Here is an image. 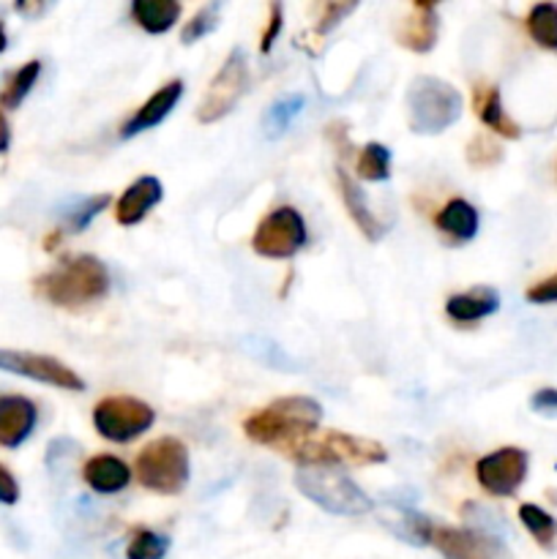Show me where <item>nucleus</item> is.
<instances>
[{
    "label": "nucleus",
    "instance_id": "nucleus-1",
    "mask_svg": "<svg viewBox=\"0 0 557 559\" xmlns=\"http://www.w3.org/2000/svg\"><path fill=\"white\" fill-rule=\"evenodd\" d=\"M322 420V407L309 396H284L257 409L244 420V431L257 445H271L276 451L295 445Z\"/></svg>",
    "mask_w": 557,
    "mask_h": 559
},
{
    "label": "nucleus",
    "instance_id": "nucleus-2",
    "mask_svg": "<svg viewBox=\"0 0 557 559\" xmlns=\"http://www.w3.org/2000/svg\"><path fill=\"white\" fill-rule=\"evenodd\" d=\"M36 295L58 309H82L96 300L107 298L109 293V273L96 257L82 254L69 257L58 267L38 276Z\"/></svg>",
    "mask_w": 557,
    "mask_h": 559
},
{
    "label": "nucleus",
    "instance_id": "nucleus-3",
    "mask_svg": "<svg viewBox=\"0 0 557 559\" xmlns=\"http://www.w3.org/2000/svg\"><path fill=\"white\" fill-rule=\"evenodd\" d=\"M284 456L300 467H371L386 464L388 451L377 440L344 435V431H311L295 445L284 448Z\"/></svg>",
    "mask_w": 557,
    "mask_h": 559
},
{
    "label": "nucleus",
    "instance_id": "nucleus-4",
    "mask_svg": "<svg viewBox=\"0 0 557 559\" xmlns=\"http://www.w3.org/2000/svg\"><path fill=\"white\" fill-rule=\"evenodd\" d=\"M295 489L331 516H366L375 511L369 495L336 467H300Z\"/></svg>",
    "mask_w": 557,
    "mask_h": 559
},
{
    "label": "nucleus",
    "instance_id": "nucleus-5",
    "mask_svg": "<svg viewBox=\"0 0 557 559\" xmlns=\"http://www.w3.org/2000/svg\"><path fill=\"white\" fill-rule=\"evenodd\" d=\"M462 93L440 76L420 74L407 87V123L415 134H442L462 118Z\"/></svg>",
    "mask_w": 557,
    "mask_h": 559
},
{
    "label": "nucleus",
    "instance_id": "nucleus-6",
    "mask_svg": "<svg viewBox=\"0 0 557 559\" xmlns=\"http://www.w3.org/2000/svg\"><path fill=\"white\" fill-rule=\"evenodd\" d=\"M189 451L175 437H162V440L151 442L137 456V480L153 495H180L189 484Z\"/></svg>",
    "mask_w": 557,
    "mask_h": 559
},
{
    "label": "nucleus",
    "instance_id": "nucleus-7",
    "mask_svg": "<svg viewBox=\"0 0 557 559\" xmlns=\"http://www.w3.org/2000/svg\"><path fill=\"white\" fill-rule=\"evenodd\" d=\"M246 87H249V60H246L244 49H233L208 85L205 96H202L200 107H197V120L200 123H216V120L227 118L235 109V104L244 98Z\"/></svg>",
    "mask_w": 557,
    "mask_h": 559
},
{
    "label": "nucleus",
    "instance_id": "nucleus-8",
    "mask_svg": "<svg viewBox=\"0 0 557 559\" xmlns=\"http://www.w3.org/2000/svg\"><path fill=\"white\" fill-rule=\"evenodd\" d=\"M153 420H156V413L134 396H109L93 409V426H96L98 435L109 442H118V445L145 435Z\"/></svg>",
    "mask_w": 557,
    "mask_h": 559
},
{
    "label": "nucleus",
    "instance_id": "nucleus-9",
    "mask_svg": "<svg viewBox=\"0 0 557 559\" xmlns=\"http://www.w3.org/2000/svg\"><path fill=\"white\" fill-rule=\"evenodd\" d=\"M306 246V224L295 207H276L251 235V249L265 260H289Z\"/></svg>",
    "mask_w": 557,
    "mask_h": 559
},
{
    "label": "nucleus",
    "instance_id": "nucleus-10",
    "mask_svg": "<svg viewBox=\"0 0 557 559\" xmlns=\"http://www.w3.org/2000/svg\"><path fill=\"white\" fill-rule=\"evenodd\" d=\"M530 456L522 448H500L475 462V478L491 497H513L528 478Z\"/></svg>",
    "mask_w": 557,
    "mask_h": 559
},
{
    "label": "nucleus",
    "instance_id": "nucleus-11",
    "mask_svg": "<svg viewBox=\"0 0 557 559\" xmlns=\"http://www.w3.org/2000/svg\"><path fill=\"white\" fill-rule=\"evenodd\" d=\"M0 371L27 377V380L60 388V391H85V380L71 366L60 364L58 358H49V355L22 353V349H0Z\"/></svg>",
    "mask_w": 557,
    "mask_h": 559
},
{
    "label": "nucleus",
    "instance_id": "nucleus-12",
    "mask_svg": "<svg viewBox=\"0 0 557 559\" xmlns=\"http://www.w3.org/2000/svg\"><path fill=\"white\" fill-rule=\"evenodd\" d=\"M429 546H435L442 559H511L506 546H502V540L481 527L462 530L435 524Z\"/></svg>",
    "mask_w": 557,
    "mask_h": 559
},
{
    "label": "nucleus",
    "instance_id": "nucleus-13",
    "mask_svg": "<svg viewBox=\"0 0 557 559\" xmlns=\"http://www.w3.org/2000/svg\"><path fill=\"white\" fill-rule=\"evenodd\" d=\"M38 424V409L31 399L16 393H0V448L14 451Z\"/></svg>",
    "mask_w": 557,
    "mask_h": 559
},
{
    "label": "nucleus",
    "instance_id": "nucleus-14",
    "mask_svg": "<svg viewBox=\"0 0 557 559\" xmlns=\"http://www.w3.org/2000/svg\"><path fill=\"white\" fill-rule=\"evenodd\" d=\"M440 36V16H437V5L431 3H413L410 14L399 22L396 41L410 52H431Z\"/></svg>",
    "mask_w": 557,
    "mask_h": 559
},
{
    "label": "nucleus",
    "instance_id": "nucleus-15",
    "mask_svg": "<svg viewBox=\"0 0 557 559\" xmlns=\"http://www.w3.org/2000/svg\"><path fill=\"white\" fill-rule=\"evenodd\" d=\"M180 96H183V82L180 80H169L167 85L158 87V91L131 115V120H126L123 129H120V140H131V136L142 134V131L156 129V126L173 112L175 104L180 102Z\"/></svg>",
    "mask_w": 557,
    "mask_h": 559
},
{
    "label": "nucleus",
    "instance_id": "nucleus-16",
    "mask_svg": "<svg viewBox=\"0 0 557 559\" xmlns=\"http://www.w3.org/2000/svg\"><path fill=\"white\" fill-rule=\"evenodd\" d=\"M162 180L153 178V175H142V178H137L134 183L120 194L118 205H115V222H118L120 227H134V224H140L142 218L162 202Z\"/></svg>",
    "mask_w": 557,
    "mask_h": 559
},
{
    "label": "nucleus",
    "instance_id": "nucleus-17",
    "mask_svg": "<svg viewBox=\"0 0 557 559\" xmlns=\"http://www.w3.org/2000/svg\"><path fill=\"white\" fill-rule=\"evenodd\" d=\"M336 186H339V194H342V205L347 207V213H349V218L355 222V227L364 233L366 240L377 243V240L386 235L388 227L375 216V213H371V207L366 205V197H364V191H360V186L355 183L353 175L344 173L342 167H336Z\"/></svg>",
    "mask_w": 557,
    "mask_h": 559
},
{
    "label": "nucleus",
    "instance_id": "nucleus-18",
    "mask_svg": "<svg viewBox=\"0 0 557 559\" xmlns=\"http://www.w3.org/2000/svg\"><path fill=\"white\" fill-rule=\"evenodd\" d=\"M82 480L96 495H118L131 484V469L112 453H96L82 467Z\"/></svg>",
    "mask_w": 557,
    "mask_h": 559
},
{
    "label": "nucleus",
    "instance_id": "nucleus-19",
    "mask_svg": "<svg viewBox=\"0 0 557 559\" xmlns=\"http://www.w3.org/2000/svg\"><path fill=\"white\" fill-rule=\"evenodd\" d=\"M473 109L481 118V123L495 131L497 136H506V140H519L522 136L519 123H513L506 109H502L500 91L495 85H489V82L473 85Z\"/></svg>",
    "mask_w": 557,
    "mask_h": 559
},
{
    "label": "nucleus",
    "instance_id": "nucleus-20",
    "mask_svg": "<svg viewBox=\"0 0 557 559\" xmlns=\"http://www.w3.org/2000/svg\"><path fill=\"white\" fill-rule=\"evenodd\" d=\"M435 224L453 243H467V240L478 235V211L467 200H462V197H453V200H448L437 211Z\"/></svg>",
    "mask_w": 557,
    "mask_h": 559
},
{
    "label": "nucleus",
    "instance_id": "nucleus-21",
    "mask_svg": "<svg viewBox=\"0 0 557 559\" xmlns=\"http://www.w3.org/2000/svg\"><path fill=\"white\" fill-rule=\"evenodd\" d=\"M497 306H500V295H497L495 289L473 287L467 289V293L451 295V298L446 300V314L451 317L453 322L467 325V322H478L484 320V317L495 314Z\"/></svg>",
    "mask_w": 557,
    "mask_h": 559
},
{
    "label": "nucleus",
    "instance_id": "nucleus-22",
    "mask_svg": "<svg viewBox=\"0 0 557 559\" xmlns=\"http://www.w3.org/2000/svg\"><path fill=\"white\" fill-rule=\"evenodd\" d=\"M180 3L178 0H134L131 3V20L142 27V31L162 36L167 33L175 22L180 20Z\"/></svg>",
    "mask_w": 557,
    "mask_h": 559
},
{
    "label": "nucleus",
    "instance_id": "nucleus-23",
    "mask_svg": "<svg viewBox=\"0 0 557 559\" xmlns=\"http://www.w3.org/2000/svg\"><path fill=\"white\" fill-rule=\"evenodd\" d=\"M519 522L524 524L530 535H533L535 544L544 551H555L557 546V519L549 516L544 508L533 506V502H524L519 506Z\"/></svg>",
    "mask_w": 557,
    "mask_h": 559
},
{
    "label": "nucleus",
    "instance_id": "nucleus-24",
    "mask_svg": "<svg viewBox=\"0 0 557 559\" xmlns=\"http://www.w3.org/2000/svg\"><path fill=\"white\" fill-rule=\"evenodd\" d=\"M38 76H42V60H27L25 66H20V69L9 76L3 91H0V107L5 109L20 107V104L27 98V93L33 91Z\"/></svg>",
    "mask_w": 557,
    "mask_h": 559
},
{
    "label": "nucleus",
    "instance_id": "nucleus-25",
    "mask_svg": "<svg viewBox=\"0 0 557 559\" xmlns=\"http://www.w3.org/2000/svg\"><path fill=\"white\" fill-rule=\"evenodd\" d=\"M300 112H304V96H284L273 102L262 115V131H265L268 140L282 136Z\"/></svg>",
    "mask_w": 557,
    "mask_h": 559
},
{
    "label": "nucleus",
    "instance_id": "nucleus-26",
    "mask_svg": "<svg viewBox=\"0 0 557 559\" xmlns=\"http://www.w3.org/2000/svg\"><path fill=\"white\" fill-rule=\"evenodd\" d=\"M528 33L538 47L557 52V3H538L528 14Z\"/></svg>",
    "mask_w": 557,
    "mask_h": 559
},
{
    "label": "nucleus",
    "instance_id": "nucleus-27",
    "mask_svg": "<svg viewBox=\"0 0 557 559\" xmlns=\"http://www.w3.org/2000/svg\"><path fill=\"white\" fill-rule=\"evenodd\" d=\"M355 173L364 180H371V183H380L391 175V151L380 142H369L358 151L355 156Z\"/></svg>",
    "mask_w": 557,
    "mask_h": 559
},
{
    "label": "nucleus",
    "instance_id": "nucleus-28",
    "mask_svg": "<svg viewBox=\"0 0 557 559\" xmlns=\"http://www.w3.org/2000/svg\"><path fill=\"white\" fill-rule=\"evenodd\" d=\"M109 205V194H96V197H82L76 200L69 211L63 213V229L66 233H82V229L91 227L93 218Z\"/></svg>",
    "mask_w": 557,
    "mask_h": 559
},
{
    "label": "nucleus",
    "instance_id": "nucleus-29",
    "mask_svg": "<svg viewBox=\"0 0 557 559\" xmlns=\"http://www.w3.org/2000/svg\"><path fill=\"white\" fill-rule=\"evenodd\" d=\"M464 158L475 169H491L502 162V147L491 134H475L464 147Z\"/></svg>",
    "mask_w": 557,
    "mask_h": 559
},
{
    "label": "nucleus",
    "instance_id": "nucleus-30",
    "mask_svg": "<svg viewBox=\"0 0 557 559\" xmlns=\"http://www.w3.org/2000/svg\"><path fill=\"white\" fill-rule=\"evenodd\" d=\"M169 551V538L153 530H137L126 546V559H164Z\"/></svg>",
    "mask_w": 557,
    "mask_h": 559
},
{
    "label": "nucleus",
    "instance_id": "nucleus-31",
    "mask_svg": "<svg viewBox=\"0 0 557 559\" xmlns=\"http://www.w3.org/2000/svg\"><path fill=\"white\" fill-rule=\"evenodd\" d=\"M218 11H222V3L202 5V9L197 11V14L191 16L189 22H186L183 31H180V44L191 47V44H197V41H200V38H205L208 33L216 31Z\"/></svg>",
    "mask_w": 557,
    "mask_h": 559
},
{
    "label": "nucleus",
    "instance_id": "nucleus-32",
    "mask_svg": "<svg viewBox=\"0 0 557 559\" xmlns=\"http://www.w3.org/2000/svg\"><path fill=\"white\" fill-rule=\"evenodd\" d=\"M315 11L320 16H317L311 33H315V36H325V33H331L333 27H336L339 22L349 14V11H355V3H322V5H317Z\"/></svg>",
    "mask_w": 557,
    "mask_h": 559
},
{
    "label": "nucleus",
    "instance_id": "nucleus-33",
    "mask_svg": "<svg viewBox=\"0 0 557 559\" xmlns=\"http://www.w3.org/2000/svg\"><path fill=\"white\" fill-rule=\"evenodd\" d=\"M282 20H284L282 3L268 5V27H265V33H262V38H260V52H265V55L271 52L273 41H276L278 33H282Z\"/></svg>",
    "mask_w": 557,
    "mask_h": 559
},
{
    "label": "nucleus",
    "instance_id": "nucleus-34",
    "mask_svg": "<svg viewBox=\"0 0 557 559\" xmlns=\"http://www.w3.org/2000/svg\"><path fill=\"white\" fill-rule=\"evenodd\" d=\"M528 300L530 304H557V273L555 276L544 278V282L533 284V287L528 289Z\"/></svg>",
    "mask_w": 557,
    "mask_h": 559
},
{
    "label": "nucleus",
    "instance_id": "nucleus-35",
    "mask_svg": "<svg viewBox=\"0 0 557 559\" xmlns=\"http://www.w3.org/2000/svg\"><path fill=\"white\" fill-rule=\"evenodd\" d=\"M530 407H533L538 415H546V418H557V391L555 388L535 391L533 399H530Z\"/></svg>",
    "mask_w": 557,
    "mask_h": 559
},
{
    "label": "nucleus",
    "instance_id": "nucleus-36",
    "mask_svg": "<svg viewBox=\"0 0 557 559\" xmlns=\"http://www.w3.org/2000/svg\"><path fill=\"white\" fill-rule=\"evenodd\" d=\"M20 502V484L14 475L0 464V506H16Z\"/></svg>",
    "mask_w": 557,
    "mask_h": 559
},
{
    "label": "nucleus",
    "instance_id": "nucleus-37",
    "mask_svg": "<svg viewBox=\"0 0 557 559\" xmlns=\"http://www.w3.org/2000/svg\"><path fill=\"white\" fill-rule=\"evenodd\" d=\"M11 145V129H9V120H5L3 109H0V153L9 151Z\"/></svg>",
    "mask_w": 557,
    "mask_h": 559
},
{
    "label": "nucleus",
    "instance_id": "nucleus-38",
    "mask_svg": "<svg viewBox=\"0 0 557 559\" xmlns=\"http://www.w3.org/2000/svg\"><path fill=\"white\" fill-rule=\"evenodd\" d=\"M5 47H9V36H5V27L3 22H0V55L5 52Z\"/></svg>",
    "mask_w": 557,
    "mask_h": 559
},
{
    "label": "nucleus",
    "instance_id": "nucleus-39",
    "mask_svg": "<svg viewBox=\"0 0 557 559\" xmlns=\"http://www.w3.org/2000/svg\"><path fill=\"white\" fill-rule=\"evenodd\" d=\"M555 180H557V158H555Z\"/></svg>",
    "mask_w": 557,
    "mask_h": 559
}]
</instances>
